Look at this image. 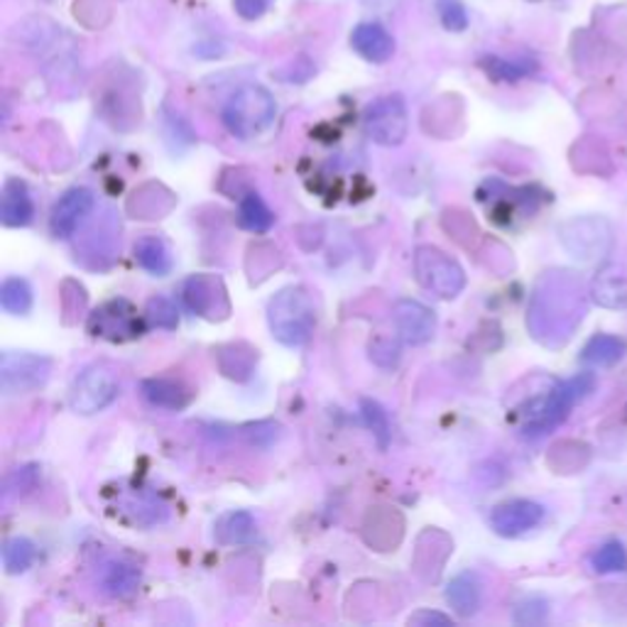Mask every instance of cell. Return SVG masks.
Returning <instances> with one entry per match:
<instances>
[{
    "mask_svg": "<svg viewBox=\"0 0 627 627\" xmlns=\"http://www.w3.org/2000/svg\"><path fill=\"white\" fill-rule=\"evenodd\" d=\"M594 386H596L594 376L580 373L572 380L554 386L552 390H547V394H539V398L522 404L517 410L522 432L527 436H539L547 434L549 429L559 426L568 417V412H572L574 404L584 400L586 394L594 390Z\"/></svg>",
    "mask_w": 627,
    "mask_h": 627,
    "instance_id": "cell-2",
    "label": "cell"
},
{
    "mask_svg": "<svg viewBox=\"0 0 627 627\" xmlns=\"http://www.w3.org/2000/svg\"><path fill=\"white\" fill-rule=\"evenodd\" d=\"M485 69H487V74H491L497 81H517V79L530 76L537 66H534V62H527V60L510 62V60H501V56H487Z\"/></svg>",
    "mask_w": 627,
    "mask_h": 627,
    "instance_id": "cell-29",
    "label": "cell"
},
{
    "mask_svg": "<svg viewBox=\"0 0 627 627\" xmlns=\"http://www.w3.org/2000/svg\"><path fill=\"white\" fill-rule=\"evenodd\" d=\"M382 356L390 358V366H398V361H400L398 343H392L390 339H380V341H376L373 346H370V358H373L378 366L382 363Z\"/></svg>",
    "mask_w": 627,
    "mask_h": 627,
    "instance_id": "cell-35",
    "label": "cell"
},
{
    "mask_svg": "<svg viewBox=\"0 0 627 627\" xmlns=\"http://www.w3.org/2000/svg\"><path fill=\"white\" fill-rule=\"evenodd\" d=\"M238 226L243 230H250V234H267L275 226L273 208L265 204L260 194L248 192L243 196L238 206Z\"/></svg>",
    "mask_w": 627,
    "mask_h": 627,
    "instance_id": "cell-24",
    "label": "cell"
},
{
    "mask_svg": "<svg viewBox=\"0 0 627 627\" xmlns=\"http://www.w3.org/2000/svg\"><path fill=\"white\" fill-rule=\"evenodd\" d=\"M135 263L143 267L145 273L155 277H165L172 273V253L169 246L157 236H143L135 240Z\"/></svg>",
    "mask_w": 627,
    "mask_h": 627,
    "instance_id": "cell-21",
    "label": "cell"
},
{
    "mask_svg": "<svg viewBox=\"0 0 627 627\" xmlns=\"http://www.w3.org/2000/svg\"><path fill=\"white\" fill-rule=\"evenodd\" d=\"M363 127H366V135L376 145H382V147L402 145L410 131L408 103H404L400 94L376 99L373 103H368V109L363 113Z\"/></svg>",
    "mask_w": 627,
    "mask_h": 627,
    "instance_id": "cell-8",
    "label": "cell"
},
{
    "mask_svg": "<svg viewBox=\"0 0 627 627\" xmlns=\"http://www.w3.org/2000/svg\"><path fill=\"white\" fill-rule=\"evenodd\" d=\"M267 323L277 341L287 348L305 346L314 327H317V309L305 287H285L267 305Z\"/></svg>",
    "mask_w": 627,
    "mask_h": 627,
    "instance_id": "cell-3",
    "label": "cell"
},
{
    "mask_svg": "<svg viewBox=\"0 0 627 627\" xmlns=\"http://www.w3.org/2000/svg\"><path fill=\"white\" fill-rule=\"evenodd\" d=\"M351 48L361 54L366 62L386 64L394 54V40L378 22H361V25L351 32Z\"/></svg>",
    "mask_w": 627,
    "mask_h": 627,
    "instance_id": "cell-15",
    "label": "cell"
},
{
    "mask_svg": "<svg viewBox=\"0 0 627 627\" xmlns=\"http://www.w3.org/2000/svg\"><path fill=\"white\" fill-rule=\"evenodd\" d=\"M446 600L461 618H471V615L479 613L483 603V584L479 574L463 572L451 578V584L446 586Z\"/></svg>",
    "mask_w": 627,
    "mask_h": 627,
    "instance_id": "cell-19",
    "label": "cell"
},
{
    "mask_svg": "<svg viewBox=\"0 0 627 627\" xmlns=\"http://www.w3.org/2000/svg\"><path fill=\"white\" fill-rule=\"evenodd\" d=\"M394 327H398L400 339L408 346H424L434 339L436 317L422 301L400 299L394 305Z\"/></svg>",
    "mask_w": 627,
    "mask_h": 627,
    "instance_id": "cell-12",
    "label": "cell"
},
{
    "mask_svg": "<svg viewBox=\"0 0 627 627\" xmlns=\"http://www.w3.org/2000/svg\"><path fill=\"white\" fill-rule=\"evenodd\" d=\"M586 314V292L580 277L568 270L544 273L530 307V329L544 346H564Z\"/></svg>",
    "mask_w": 627,
    "mask_h": 627,
    "instance_id": "cell-1",
    "label": "cell"
},
{
    "mask_svg": "<svg viewBox=\"0 0 627 627\" xmlns=\"http://www.w3.org/2000/svg\"><path fill=\"white\" fill-rule=\"evenodd\" d=\"M216 289H220V282L214 280V277L194 275L184 282V301H187V307L194 314H199V317L214 319V311H218V299H224V292L214 295Z\"/></svg>",
    "mask_w": 627,
    "mask_h": 627,
    "instance_id": "cell-20",
    "label": "cell"
},
{
    "mask_svg": "<svg viewBox=\"0 0 627 627\" xmlns=\"http://www.w3.org/2000/svg\"><path fill=\"white\" fill-rule=\"evenodd\" d=\"M6 483H16V487H8L6 495L10 491H20V493H28L34 487V483H38V466H22V469H16L13 473L8 475Z\"/></svg>",
    "mask_w": 627,
    "mask_h": 627,
    "instance_id": "cell-33",
    "label": "cell"
},
{
    "mask_svg": "<svg viewBox=\"0 0 627 627\" xmlns=\"http://www.w3.org/2000/svg\"><path fill=\"white\" fill-rule=\"evenodd\" d=\"M441 25L451 32H463L469 28V13L461 0H439L436 3Z\"/></svg>",
    "mask_w": 627,
    "mask_h": 627,
    "instance_id": "cell-31",
    "label": "cell"
},
{
    "mask_svg": "<svg viewBox=\"0 0 627 627\" xmlns=\"http://www.w3.org/2000/svg\"><path fill=\"white\" fill-rule=\"evenodd\" d=\"M121 380L111 363H94L84 368L69 392V408L76 414H99L119 400Z\"/></svg>",
    "mask_w": 627,
    "mask_h": 627,
    "instance_id": "cell-5",
    "label": "cell"
},
{
    "mask_svg": "<svg viewBox=\"0 0 627 627\" xmlns=\"http://www.w3.org/2000/svg\"><path fill=\"white\" fill-rule=\"evenodd\" d=\"M141 392L143 398L153 404L157 410H169V412H179L184 408H189L194 400V390L187 386V382L179 378H147L141 382Z\"/></svg>",
    "mask_w": 627,
    "mask_h": 627,
    "instance_id": "cell-14",
    "label": "cell"
},
{
    "mask_svg": "<svg viewBox=\"0 0 627 627\" xmlns=\"http://www.w3.org/2000/svg\"><path fill=\"white\" fill-rule=\"evenodd\" d=\"M564 248L578 260H596L610 250L613 228L606 218L586 216L566 220L559 230Z\"/></svg>",
    "mask_w": 627,
    "mask_h": 627,
    "instance_id": "cell-10",
    "label": "cell"
},
{
    "mask_svg": "<svg viewBox=\"0 0 627 627\" xmlns=\"http://www.w3.org/2000/svg\"><path fill=\"white\" fill-rule=\"evenodd\" d=\"M34 218V202L25 182L8 179L0 194V220L6 228H25Z\"/></svg>",
    "mask_w": 627,
    "mask_h": 627,
    "instance_id": "cell-16",
    "label": "cell"
},
{
    "mask_svg": "<svg viewBox=\"0 0 627 627\" xmlns=\"http://www.w3.org/2000/svg\"><path fill=\"white\" fill-rule=\"evenodd\" d=\"M273 0H236V13L243 20H258L267 13V8H270Z\"/></svg>",
    "mask_w": 627,
    "mask_h": 627,
    "instance_id": "cell-34",
    "label": "cell"
},
{
    "mask_svg": "<svg viewBox=\"0 0 627 627\" xmlns=\"http://www.w3.org/2000/svg\"><path fill=\"white\" fill-rule=\"evenodd\" d=\"M410 625H454V620H451V615H444V613H436V610H420V613H414L412 618H410Z\"/></svg>",
    "mask_w": 627,
    "mask_h": 627,
    "instance_id": "cell-36",
    "label": "cell"
},
{
    "mask_svg": "<svg viewBox=\"0 0 627 627\" xmlns=\"http://www.w3.org/2000/svg\"><path fill=\"white\" fill-rule=\"evenodd\" d=\"M361 414H363L366 426H368L370 432H373V436L378 439V446H380V449H388L392 432H390V417H388L386 408H382V404H380L378 400H368V398H366V400L361 402Z\"/></svg>",
    "mask_w": 627,
    "mask_h": 627,
    "instance_id": "cell-27",
    "label": "cell"
},
{
    "mask_svg": "<svg viewBox=\"0 0 627 627\" xmlns=\"http://www.w3.org/2000/svg\"><path fill=\"white\" fill-rule=\"evenodd\" d=\"M627 353V343L620 336L610 333H598L584 346V353H580V361L594 368H610L615 363H620Z\"/></svg>",
    "mask_w": 627,
    "mask_h": 627,
    "instance_id": "cell-22",
    "label": "cell"
},
{
    "mask_svg": "<svg viewBox=\"0 0 627 627\" xmlns=\"http://www.w3.org/2000/svg\"><path fill=\"white\" fill-rule=\"evenodd\" d=\"M594 568L600 574H615L627 568V552L620 542H608L594 554Z\"/></svg>",
    "mask_w": 627,
    "mask_h": 627,
    "instance_id": "cell-30",
    "label": "cell"
},
{
    "mask_svg": "<svg viewBox=\"0 0 627 627\" xmlns=\"http://www.w3.org/2000/svg\"><path fill=\"white\" fill-rule=\"evenodd\" d=\"M590 295L600 307L627 309V273L618 265L600 267L590 285Z\"/></svg>",
    "mask_w": 627,
    "mask_h": 627,
    "instance_id": "cell-18",
    "label": "cell"
},
{
    "mask_svg": "<svg viewBox=\"0 0 627 627\" xmlns=\"http://www.w3.org/2000/svg\"><path fill=\"white\" fill-rule=\"evenodd\" d=\"M94 192L86 187H72L66 189L60 199L54 202L50 214V230L54 238L66 240L72 238L81 224L94 212Z\"/></svg>",
    "mask_w": 627,
    "mask_h": 627,
    "instance_id": "cell-11",
    "label": "cell"
},
{
    "mask_svg": "<svg viewBox=\"0 0 627 627\" xmlns=\"http://www.w3.org/2000/svg\"><path fill=\"white\" fill-rule=\"evenodd\" d=\"M547 615H549L547 600L527 598V600H522L520 606L515 608V623H520V625H539V623L547 620Z\"/></svg>",
    "mask_w": 627,
    "mask_h": 627,
    "instance_id": "cell-32",
    "label": "cell"
},
{
    "mask_svg": "<svg viewBox=\"0 0 627 627\" xmlns=\"http://www.w3.org/2000/svg\"><path fill=\"white\" fill-rule=\"evenodd\" d=\"M275 113L277 103L270 91L258 84H246L230 94L220 115H224V125L230 135L250 141L273 125Z\"/></svg>",
    "mask_w": 627,
    "mask_h": 627,
    "instance_id": "cell-4",
    "label": "cell"
},
{
    "mask_svg": "<svg viewBox=\"0 0 627 627\" xmlns=\"http://www.w3.org/2000/svg\"><path fill=\"white\" fill-rule=\"evenodd\" d=\"M414 275L426 292L441 299H456L466 287L463 267L436 246H420L414 250Z\"/></svg>",
    "mask_w": 627,
    "mask_h": 627,
    "instance_id": "cell-6",
    "label": "cell"
},
{
    "mask_svg": "<svg viewBox=\"0 0 627 627\" xmlns=\"http://www.w3.org/2000/svg\"><path fill=\"white\" fill-rule=\"evenodd\" d=\"M255 534H258V525H255V517L246 510H234L218 520L216 525V539L224 547H236V544L250 542Z\"/></svg>",
    "mask_w": 627,
    "mask_h": 627,
    "instance_id": "cell-23",
    "label": "cell"
},
{
    "mask_svg": "<svg viewBox=\"0 0 627 627\" xmlns=\"http://www.w3.org/2000/svg\"><path fill=\"white\" fill-rule=\"evenodd\" d=\"M145 321H147V327L172 331V329L179 327V311H177V307H174L172 299L157 295V297L147 301Z\"/></svg>",
    "mask_w": 627,
    "mask_h": 627,
    "instance_id": "cell-28",
    "label": "cell"
},
{
    "mask_svg": "<svg viewBox=\"0 0 627 627\" xmlns=\"http://www.w3.org/2000/svg\"><path fill=\"white\" fill-rule=\"evenodd\" d=\"M86 329L91 336H96V339L125 343L141 339L147 329V321L145 314L141 317L127 299H111L89 314Z\"/></svg>",
    "mask_w": 627,
    "mask_h": 627,
    "instance_id": "cell-7",
    "label": "cell"
},
{
    "mask_svg": "<svg viewBox=\"0 0 627 627\" xmlns=\"http://www.w3.org/2000/svg\"><path fill=\"white\" fill-rule=\"evenodd\" d=\"M141 568L133 566L131 562H123V559H111L101 566V574H99V586L106 596L111 598H133L137 594V588H141Z\"/></svg>",
    "mask_w": 627,
    "mask_h": 627,
    "instance_id": "cell-17",
    "label": "cell"
},
{
    "mask_svg": "<svg viewBox=\"0 0 627 627\" xmlns=\"http://www.w3.org/2000/svg\"><path fill=\"white\" fill-rule=\"evenodd\" d=\"M52 358L38 353L6 351L0 356V390L3 394H28L48 386Z\"/></svg>",
    "mask_w": 627,
    "mask_h": 627,
    "instance_id": "cell-9",
    "label": "cell"
},
{
    "mask_svg": "<svg viewBox=\"0 0 627 627\" xmlns=\"http://www.w3.org/2000/svg\"><path fill=\"white\" fill-rule=\"evenodd\" d=\"M0 307L13 317H25L32 309V287L25 277H6L0 285Z\"/></svg>",
    "mask_w": 627,
    "mask_h": 627,
    "instance_id": "cell-25",
    "label": "cell"
},
{
    "mask_svg": "<svg viewBox=\"0 0 627 627\" xmlns=\"http://www.w3.org/2000/svg\"><path fill=\"white\" fill-rule=\"evenodd\" d=\"M38 549L28 537H8L3 544V566L8 574H25L34 564Z\"/></svg>",
    "mask_w": 627,
    "mask_h": 627,
    "instance_id": "cell-26",
    "label": "cell"
},
{
    "mask_svg": "<svg viewBox=\"0 0 627 627\" xmlns=\"http://www.w3.org/2000/svg\"><path fill=\"white\" fill-rule=\"evenodd\" d=\"M544 520V507L534 501H507L497 505L491 513V527L501 534V537H520L530 530H534Z\"/></svg>",
    "mask_w": 627,
    "mask_h": 627,
    "instance_id": "cell-13",
    "label": "cell"
}]
</instances>
